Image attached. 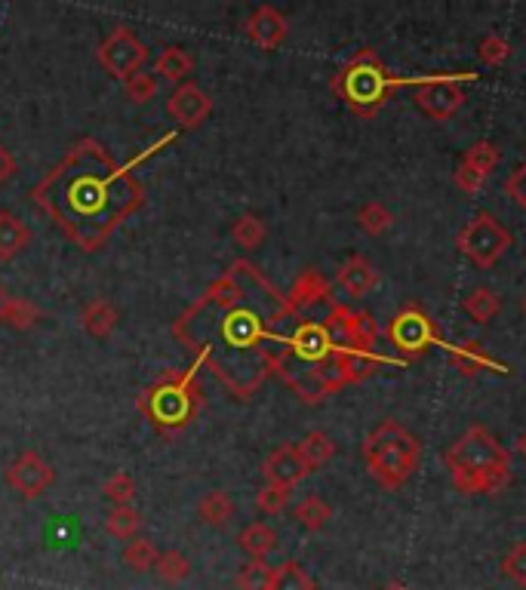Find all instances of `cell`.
Instances as JSON below:
<instances>
[{
	"label": "cell",
	"instance_id": "8992f818",
	"mask_svg": "<svg viewBox=\"0 0 526 590\" xmlns=\"http://www.w3.org/2000/svg\"><path fill=\"white\" fill-rule=\"evenodd\" d=\"M419 458H422V443L394 418H385L363 440V461H367L370 477L388 492H397L416 474Z\"/></svg>",
	"mask_w": 526,
	"mask_h": 590
},
{
	"label": "cell",
	"instance_id": "7a4b0ae2",
	"mask_svg": "<svg viewBox=\"0 0 526 590\" xmlns=\"http://www.w3.org/2000/svg\"><path fill=\"white\" fill-rule=\"evenodd\" d=\"M34 203L50 213L80 249H99L108 234L139 209L142 188L99 142H80L50 176L40 179Z\"/></svg>",
	"mask_w": 526,
	"mask_h": 590
},
{
	"label": "cell",
	"instance_id": "e575fe53",
	"mask_svg": "<svg viewBox=\"0 0 526 590\" xmlns=\"http://www.w3.org/2000/svg\"><path fill=\"white\" fill-rule=\"evenodd\" d=\"M237 587L240 590H274V566L265 560H253L237 572Z\"/></svg>",
	"mask_w": 526,
	"mask_h": 590
},
{
	"label": "cell",
	"instance_id": "8fae6325",
	"mask_svg": "<svg viewBox=\"0 0 526 590\" xmlns=\"http://www.w3.org/2000/svg\"><path fill=\"white\" fill-rule=\"evenodd\" d=\"M330 332L336 348H376L379 342V323L370 311H354L342 302L330 305L327 317L320 320Z\"/></svg>",
	"mask_w": 526,
	"mask_h": 590
},
{
	"label": "cell",
	"instance_id": "52a82bcc",
	"mask_svg": "<svg viewBox=\"0 0 526 590\" xmlns=\"http://www.w3.org/2000/svg\"><path fill=\"white\" fill-rule=\"evenodd\" d=\"M200 406H204V394H200L194 369L160 375L148 391H142V400H139V409L145 412V418L167 437L185 431L197 418Z\"/></svg>",
	"mask_w": 526,
	"mask_h": 590
},
{
	"label": "cell",
	"instance_id": "5bb4252c",
	"mask_svg": "<svg viewBox=\"0 0 526 590\" xmlns=\"http://www.w3.org/2000/svg\"><path fill=\"white\" fill-rule=\"evenodd\" d=\"M213 111V99L197 87V83H182L167 99V114L182 126V130H197Z\"/></svg>",
	"mask_w": 526,
	"mask_h": 590
},
{
	"label": "cell",
	"instance_id": "6da1fadb",
	"mask_svg": "<svg viewBox=\"0 0 526 590\" xmlns=\"http://www.w3.org/2000/svg\"><path fill=\"white\" fill-rule=\"evenodd\" d=\"M299 317L287 292L240 259L176 323V335L216 378L247 400L274 375L283 342Z\"/></svg>",
	"mask_w": 526,
	"mask_h": 590
},
{
	"label": "cell",
	"instance_id": "836d02e7",
	"mask_svg": "<svg viewBox=\"0 0 526 590\" xmlns=\"http://www.w3.org/2000/svg\"><path fill=\"white\" fill-rule=\"evenodd\" d=\"M274 590H314V581L302 563L287 560L274 569Z\"/></svg>",
	"mask_w": 526,
	"mask_h": 590
},
{
	"label": "cell",
	"instance_id": "2e32d148",
	"mask_svg": "<svg viewBox=\"0 0 526 590\" xmlns=\"http://www.w3.org/2000/svg\"><path fill=\"white\" fill-rule=\"evenodd\" d=\"M262 474L268 483H277V486H287L293 489L296 483H302L311 471L308 465L302 461V455L296 452V443H287V446H277L262 465Z\"/></svg>",
	"mask_w": 526,
	"mask_h": 590
},
{
	"label": "cell",
	"instance_id": "4fadbf2b",
	"mask_svg": "<svg viewBox=\"0 0 526 590\" xmlns=\"http://www.w3.org/2000/svg\"><path fill=\"white\" fill-rule=\"evenodd\" d=\"M4 480H7V486H10L13 492H19L22 498H40V495H44V492L53 486L56 474H53V468H50L47 461L40 458L37 452H22V455L13 461V465L7 468Z\"/></svg>",
	"mask_w": 526,
	"mask_h": 590
},
{
	"label": "cell",
	"instance_id": "44dd1931",
	"mask_svg": "<svg viewBox=\"0 0 526 590\" xmlns=\"http://www.w3.org/2000/svg\"><path fill=\"white\" fill-rule=\"evenodd\" d=\"M120 314L108 299H93L84 311H80V326L87 329V335L93 339H108V335L117 329Z\"/></svg>",
	"mask_w": 526,
	"mask_h": 590
},
{
	"label": "cell",
	"instance_id": "ba28073f",
	"mask_svg": "<svg viewBox=\"0 0 526 590\" xmlns=\"http://www.w3.org/2000/svg\"><path fill=\"white\" fill-rule=\"evenodd\" d=\"M511 243H514V237H511V231L493 216V213H477L459 234H456V246H459V252L468 259V262H474L477 268H493L505 252L511 249Z\"/></svg>",
	"mask_w": 526,
	"mask_h": 590
},
{
	"label": "cell",
	"instance_id": "74e56055",
	"mask_svg": "<svg viewBox=\"0 0 526 590\" xmlns=\"http://www.w3.org/2000/svg\"><path fill=\"white\" fill-rule=\"evenodd\" d=\"M290 504V489L287 486H277V483H265L259 492H256V508L262 514H280L287 511Z\"/></svg>",
	"mask_w": 526,
	"mask_h": 590
},
{
	"label": "cell",
	"instance_id": "8d00e7d4",
	"mask_svg": "<svg viewBox=\"0 0 526 590\" xmlns=\"http://www.w3.org/2000/svg\"><path fill=\"white\" fill-rule=\"evenodd\" d=\"M124 93L133 105H145L157 96V77L142 68V71H136L124 80Z\"/></svg>",
	"mask_w": 526,
	"mask_h": 590
},
{
	"label": "cell",
	"instance_id": "d6a6232c",
	"mask_svg": "<svg viewBox=\"0 0 526 590\" xmlns=\"http://www.w3.org/2000/svg\"><path fill=\"white\" fill-rule=\"evenodd\" d=\"M154 572L164 584H182L191 575V560L182 551H164L154 563Z\"/></svg>",
	"mask_w": 526,
	"mask_h": 590
},
{
	"label": "cell",
	"instance_id": "9a60e30c",
	"mask_svg": "<svg viewBox=\"0 0 526 590\" xmlns=\"http://www.w3.org/2000/svg\"><path fill=\"white\" fill-rule=\"evenodd\" d=\"M287 302L299 314L302 311H311V308H330V305H336V299H333V283L323 277L317 268H305L293 280V286L287 292Z\"/></svg>",
	"mask_w": 526,
	"mask_h": 590
},
{
	"label": "cell",
	"instance_id": "4316f807",
	"mask_svg": "<svg viewBox=\"0 0 526 590\" xmlns=\"http://www.w3.org/2000/svg\"><path fill=\"white\" fill-rule=\"evenodd\" d=\"M142 529V514L133 508V504H124V508H111V514L105 517V532L117 541H133L139 538Z\"/></svg>",
	"mask_w": 526,
	"mask_h": 590
},
{
	"label": "cell",
	"instance_id": "ee69618b",
	"mask_svg": "<svg viewBox=\"0 0 526 590\" xmlns=\"http://www.w3.org/2000/svg\"><path fill=\"white\" fill-rule=\"evenodd\" d=\"M13 176H16V157L10 148L0 145V185H7Z\"/></svg>",
	"mask_w": 526,
	"mask_h": 590
},
{
	"label": "cell",
	"instance_id": "b9f144b4",
	"mask_svg": "<svg viewBox=\"0 0 526 590\" xmlns=\"http://www.w3.org/2000/svg\"><path fill=\"white\" fill-rule=\"evenodd\" d=\"M453 182H456V188H459L462 194L477 197V194L483 191V185H487V176H480V173H474V170H471V166L459 163V166H456V173H453Z\"/></svg>",
	"mask_w": 526,
	"mask_h": 590
},
{
	"label": "cell",
	"instance_id": "ac0fdd59",
	"mask_svg": "<svg viewBox=\"0 0 526 590\" xmlns=\"http://www.w3.org/2000/svg\"><path fill=\"white\" fill-rule=\"evenodd\" d=\"M287 34H290L287 16L277 13L274 7H259L247 19V37L259 50H277L287 40Z\"/></svg>",
	"mask_w": 526,
	"mask_h": 590
},
{
	"label": "cell",
	"instance_id": "1f68e13d",
	"mask_svg": "<svg viewBox=\"0 0 526 590\" xmlns=\"http://www.w3.org/2000/svg\"><path fill=\"white\" fill-rule=\"evenodd\" d=\"M231 237L237 246H244V249H259L268 237V228L259 216L247 213V216H240L234 225H231Z\"/></svg>",
	"mask_w": 526,
	"mask_h": 590
},
{
	"label": "cell",
	"instance_id": "7c38bea8",
	"mask_svg": "<svg viewBox=\"0 0 526 590\" xmlns=\"http://www.w3.org/2000/svg\"><path fill=\"white\" fill-rule=\"evenodd\" d=\"M96 59L99 65L117 77V80H127L130 74L142 71L145 62H148V47L142 44V40L130 31V28H114L102 44L96 50Z\"/></svg>",
	"mask_w": 526,
	"mask_h": 590
},
{
	"label": "cell",
	"instance_id": "30bf717a",
	"mask_svg": "<svg viewBox=\"0 0 526 590\" xmlns=\"http://www.w3.org/2000/svg\"><path fill=\"white\" fill-rule=\"evenodd\" d=\"M465 80H474V74L471 71H465V74H428V77L407 80V83H416V96H413L416 108L428 120L443 123L465 105V90H462Z\"/></svg>",
	"mask_w": 526,
	"mask_h": 590
},
{
	"label": "cell",
	"instance_id": "7bdbcfd3",
	"mask_svg": "<svg viewBox=\"0 0 526 590\" xmlns=\"http://www.w3.org/2000/svg\"><path fill=\"white\" fill-rule=\"evenodd\" d=\"M505 191H508V197H511V200L523 209V213H526V163H520L517 170L508 176Z\"/></svg>",
	"mask_w": 526,
	"mask_h": 590
},
{
	"label": "cell",
	"instance_id": "603a6c76",
	"mask_svg": "<svg viewBox=\"0 0 526 590\" xmlns=\"http://www.w3.org/2000/svg\"><path fill=\"white\" fill-rule=\"evenodd\" d=\"M154 71L164 77V80L176 83V87H182V83H188V77L194 71V59L182 47H167L164 53L157 56Z\"/></svg>",
	"mask_w": 526,
	"mask_h": 590
},
{
	"label": "cell",
	"instance_id": "f35d334b",
	"mask_svg": "<svg viewBox=\"0 0 526 590\" xmlns=\"http://www.w3.org/2000/svg\"><path fill=\"white\" fill-rule=\"evenodd\" d=\"M477 53H480V59H483V65H490V68H496V65H502V62H508V56H511V44L502 37V34H487L480 40V47H477Z\"/></svg>",
	"mask_w": 526,
	"mask_h": 590
},
{
	"label": "cell",
	"instance_id": "cb8c5ba5",
	"mask_svg": "<svg viewBox=\"0 0 526 590\" xmlns=\"http://www.w3.org/2000/svg\"><path fill=\"white\" fill-rule=\"evenodd\" d=\"M296 452L302 455V461L308 465V471H317V468H323V465H327V461L336 455V443L330 440V434L311 431V434H305V437L296 443Z\"/></svg>",
	"mask_w": 526,
	"mask_h": 590
},
{
	"label": "cell",
	"instance_id": "d6986e66",
	"mask_svg": "<svg viewBox=\"0 0 526 590\" xmlns=\"http://www.w3.org/2000/svg\"><path fill=\"white\" fill-rule=\"evenodd\" d=\"M336 283L354 295V299H360V295H367L379 286V271L373 268L370 259H363V256H351L339 271H336Z\"/></svg>",
	"mask_w": 526,
	"mask_h": 590
},
{
	"label": "cell",
	"instance_id": "60d3db41",
	"mask_svg": "<svg viewBox=\"0 0 526 590\" xmlns=\"http://www.w3.org/2000/svg\"><path fill=\"white\" fill-rule=\"evenodd\" d=\"M502 575H508L514 584L526 587V544H514L508 557L502 560Z\"/></svg>",
	"mask_w": 526,
	"mask_h": 590
},
{
	"label": "cell",
	"instance_id": "f1b7e54d",
	"mask_svg": "<svg viewBox=\"0 0 526 590\" xmlns=\"http://www.w3.org/2000/svg\"><path fill=\"white\" fill-rule=\"evenodd\" d=\"M293 514H296V523H299L302 529H308V532H320L323 526L330 523V517H333L330 504L323 501V498H317V495L302 498V501L296 504Z\"/></svg>",
	"mask_w": 526,
	"mask_h": 590
},
{
	"label": "cell",
	"instance_id": "bcb514c9",
	"mask_svg": "<svg viewBox=\"0 0 526 590\" xmlns=\"http://www.w3.org/2000/svg\"><path fill=\"white\" fill-rule=\"evenodd\" d=\"M382 590H410L407 584H400V581H391V584H385Z\"/></svg>",
	"mask_w": 526,
	"mask_h": 590
},
{
	"label": "cell",
	"instance_id": "c3c4849f",
	"mask_svg": "<svg viewBox=\"0 0 526 590\" xmlns=\"http://www.w3.org/2000/svg\"><path fill=\"white\" fill-rule=\"evenodd\" d=\"M523 314H526V299H523Z\"/></svg>",
	"mask_w": 526,
	"mask_h": 590
},
{
	"label": "cell",
	"instance_id": "277c9868",
	"mask_svg": "<svg viewBox=\"0 0 526 590\" xmlns=\"http://www.w3.org/2000/svg\"><path fill=\"white\" fill-rule=\"evenodd\" d=\"M443 465L462 495H499L511 480V452L483 425H471L443 452Z\"/></svg>",
	"mask_w": 526,
	"mask_h": 590
},
{
	"label": "cell",
	"instance_id": "7dc6e473",
	"mask_svg": "<svg viewBox=\"0 0 526 590\" xmlns=\"http://www.w3.org/2000/svg\"><path fill=\"white\" fill-rule=\"evenodd\" d=\"M517 449H520V452L526 455V434H520V437H517Z\"/></svg>",
	"mask_w": 526,
	"mask_h": 590
},
{
	"label": "cell",
	"instance_id": "5b68a950",
	"mask_svg": "<svg viewBox=\"0 0 526 590\" xmlns=\"http://www.w3.org/2000/svg\"><path fill=\"white\" fill-rule=\"evenodd\" d=\"M403 77H394L385 62L376 56V50L363 47L333 80L330 87L333 93L357 114V117H376L385 102L391 99V93L397 87H403Z\"/></svg>",
	"mask_w": 526,
	"mask_h": 590
},
{
	"label": "cell",
	"instance_id": "f546056e",
	"mask_svg": "<svg viewBox=\"0 0 526 590\" xmlns=\"http://www.w3.org/2000/svg\"><path fill=\"white\" fill-rule=\"evenodd\" d=\"M462 163L471 166L474 173H480V176L490 179V173L496 170V163H499V145L490 142V139H480V142H474V145L465 148Z\"/></svg>",
	"mask_w": 526,
	"mask_h": 590
},
{
	"label": "cell",
	"instance_id": "f6af8a7d",
	"mask_svg": "<svg viewBox=\"0 0 526 590\" xmlns=\"http://www.w3.org/2000/svg\"><path fill=\"white\" fill-rule=\"evenodd\" d=\"M10 305H13V295L0 286V323H7V314H10Z\"/></svg>",
	"mask_w": 526,
	"mask_h": 590
},
{
	"label": "cell",
	"instance_id": "d590c367",
	"mask_svg": "<svg viewBox=\"0 0 526 590\" xmlns=\"http://www.w3.org/2000/svg\"><path fill=\"white\" fill-rule=\"evenodd\" d=\"M102 492L114 508H124V504H133V498H136V480L127 471H117L102 483Z\"/></svg>",
	"mask_w": 526,
	"mask_h": 590
},
{
	"label": "cell",
	"instance_id": "4dcf8cb0",
	"mask_svg": "<svg viewBox=\"0 0 526 590\" xmlns=\"http://www.w3.org/2000/svg\"><path fill=\"white\" fill-rule=\"evenodd\" d=\"M157 557H160V551L154 547V541L151 538H133L127 547H124V563L133 569V572H139V575H145V572H151L154 569V563H157Z\"/></svg>",
	"mask_w": 526,
	"mask_h": 590
},
{
	"label": "cell",
	"instance_id": "e0dca14e",
	"mask_svg": "<svg viewBox=\"0 0 526 590\" xmlns=\"http://www.w3.org/2000/svg\"><path fill=\"white\" fill-rule=\"evenodd\" d=\"M450 363L456 366V372L462 378H474L480 372L508 375V366L499 363L487 348H483V342H474V339H465L459 345H450Z\"/></svg>",
	"mask_w": 526,
	"mask_h": 590
},
{
	"label": "cell",
	"instance_id": "ab89813d",
	"mask_svg": "<svg viewBox=\"0 0 526 590\" xmlns=\"http://www.w3.org/2000/svg\"><path fill=\"white\" fill-rule=\"evenodd\" d=\"M40 320V308L28 299H13L10 305V314H7V326H13L16 332H25L31 326H37Z\"/></svg>",
	"mask_w": 526,
	"mask_h": 590
},
{
	"label": "cell",
	"instance_id": "484cf974",
	"mask_svg": "<svg viewBox=\"0 0 526 590\" xmlns=\"http://www.w3.org/2000/svg\"><path fill=\"white\" fill-rule=\"evenodd\" d=\"M499 308H502V302H499V295L490 286H477L474 292L465 295V302H462V311L474 323H490L499 314Z\"/></svg>",
	"mask_w": 526,
	"mask_h": 590
},
{
	"label": "cell",
	"instance_id": "3957f363",
	"mask_svg": "<svg viewBox=\"0 0 526 590\" xmlns=\"http://www.w3.org/2000/svg\"><path fill=\"white\" fill-rule=\"evenodd\" d=\"M339 354L342 348L333 345L330 332L323 329L320 320L299 317L287 335V342H283L274 375H280L302 403L317 406L348 388Z\"/></svg>",
	"mask_w": 526,
	"mask_h": 590
},
{
	"label": "cell",
	"instance_id": "ffe728a7",
	"mask_svg": "<svg viewBox=\"0 0 526 590\" xmlns=\"http://www.w3.org/2000/svg\"><path fill=\"white\" fill-rule=\"evenodd\" d=\"M31 228L10 209H0V262H13L28 249Z\"/></svg>",
	"mask_w": 526,
	"mask_h": 590
},
{
	"label": "cell",
	"instance_id": "9c48e42d",
	"mask_svg": "<svg viewBox=\"0 0 526 590\" xmlns=\"http://www.w3.org/2000/svg\"><path fill=\"white\" fill-rule=\"evenodd\" d=\"M388 339L397 348V354L407 360H419L422 354H428L434 345H440V332L434 326V320L425 314V308L419 302L403 305L394 320L388 323Z\"/></svg>",
	"mask_w": 526,
	"mask_h": 590
},
{
	"label": "cell",
	"instance_id": "83f0119b",
	"mask_svg": "<svg viewBox=\"0 0 526 590\" xmlns=\"http://www.w3.org/2000/svg\"><path fill=\"white\" fill-rule=\"evenodd\" d=\"M357 225L363 234H370V237H382L391 231L394 225V216H391V209L379 200H370V203H363L360 206V213H357Z\"/></svg>",
	"mask_w": 526,
	"mask_h": 590
},
{
	"label": "cell",
	"instance_id": "7402d4cb",
	"mask_svg": "<svg viewBox=\"0 0 526 590\" xmlns=\"http://www.w3.org/2000/svg\"><path fill=\"white\" fill-rule=\"evenodd\" d=\"M237 544L250 560H265L277 547V532L268 523H250L244 532L237 535Z\"/></svg>",
	"mask_w": 526,
	"mask_h": 590
},
{
	"label": "cell",
	"instance_id": "d4e9b609",
	"mask_svg": "<svg viewBox=\"0 0 526 590\" xmlns=\"http://www.w3.org/2000/svg\"><path fill=\"white\" fill-rule=\"evenodd\" d=\"M197 517L204 520L207 526H213V529L225 526L234 517V501H231V495L225 489L207 492L204 498L197 501Z\"/></svg>",
	"mask_w": 526,
	"mask_h": 590
}]
</instances>
